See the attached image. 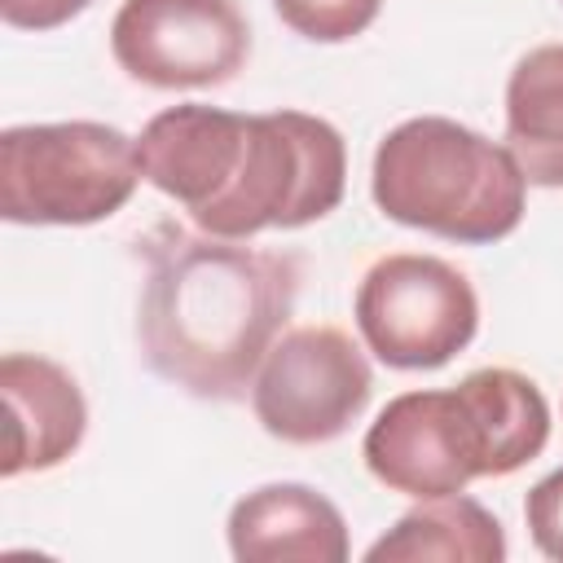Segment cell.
<instances>
[{
    "label": "cell",
    "instance_id": "cell-8",
    "mask_svg": "<svg viewBox=\"0 0 563 563\" xmlns=\"http://www.w3.org/2000/svg\"><path fill=\"white\" fill-rule=\"evenodd\" d=\"M119 70L150 88H216L251 57L238 0H123L110 22Z\"/></svg>",
    "mask_w": 563,
    "mask_h": 563
},
{
    "label": "cell",
    "instance_id": "cell-15",
    "mask_svg": "<svg viewBox=\"0 0 563 563\" xmlns=\"http://www.w3.org/2000/svg\"><path fill=\"white\" fill-rule=\"evenodd\" d=\"M92 0H0V18L18 31H53L79 18Z\"/></svg>",
    "mask_w": 563,
    "mask_h": 563
},
{
    "label": "cell",
    "instance_id": "cell-13",
    "mask_svg": "<svg viewBox=\"0 0 563 563\" xmlns=\"http://www.w3.org/2000/svg\"><path fill=\"white\" fill-rule=\"evenodd\" d=\"M273 9L295 35L312 44H343L378 18L383 0H273Z\"/></svg>",
    "mask_w": 563,
    "mask_h": 563
},
{
    "label": "cell",
    "instance_id": "cell-6",
    "mask_svg": "<svg viewBox=\"0 0 563 563\" xmlns=\"http://www.w3.org/2000/svg\"><path fill=\"white\" fill-rule=\"evenodd\" d=\"M356 330L391 369H440L479 330V299L440 255H383L356 286Z\"/></svg>",
    "mask_w": 563,
    "mask_h": 563
},
{
    "label": "cell",
    "instance_id": "cell-1",
    "mask_svg": "<svg viewBox=\"0 0 563 563\" xmlns=\"http://www.w3.org/2000/svg\"><path fill=\"white\" fill-rule=\"evenodd\" d=\"M136 158L141 176L176 198L202 233L233 242L264 229H303L330 216L347 185L339 128L303 110L172 106L141 128Z\"/></svg>",
    "mask_w": 563,
    "mask_h": 563
},
{
    "label": "cell",
    "instance_id": "cell-4",
    "mask_svg": "<svg viewBox=\"0 0 563 563\" xmlns=\"http://www.w3.org/2000/svg\"><path fill=\"white\" fill-rule=\"evenodd\" d=\"M369 194L378 211L405 229L484 246L519 229L528 176L506 145L475 128L444 114H418L378 141Z\"/></svg>",
    "mask_w": 563,
    "mask_h": 563
},
{
    "label": "cell",
    "instance_id": "cell-9",
    "mask_svg": "<svg viewBox=\"0 0 563 563\" xmlns=\"http://www.w3.org/2000/svg\"><path fill=\"white\" fill-rule=\"evenodd\" d=\"M0 396L9 418V449L0 462L4 479L22 471H48L84 444L88 405L70 369H62L57 361L9 352L0 361Z\"/></svg>",
    "mask_w": 563,
    "mask_h": 563
},
{
    "label": "cell",
    "instance_id": "cell-3",
    "mask_svg": "<svg viewBox=\"0 0 563 563\" xmlns=\"http://www.w3.org/2000/svg\"><path fill=\"white\" fill-rule=\"evenodd\" d=\"M550 440L541 387L506 365L471 369L457 387L405 391L365 431V466L405 497H449L479 475H510Z\"/></svg>",
    "mask_w": 563,
    "mask_h": 563
},
{
    "label": "cell",
    "instance_id": "cell-14",
    "mask_svg": "<svg viewBox=\"0 0 563 563\" xmlns=\"http://www.w3.org/2000/svg\"><path fill=\"white\" fill-rule=\"evenodd\" d=\"M523 523H528V537L532 545L563 563V466L550 471L545 479H537L523 497Z\"/></svg>",
    "mask_w": 563,
    "mask_h": 563
},
{
    "label": "cell",
    "instance_id": "cell-12",
    "mask_svg": "<svg viewBox=\"0 0 563 563\" xmlns=\"http://www.w3.org/2000/svg\"><path fill=\"white\" fill-rule=\"evenodd\" d=\"M506 150L528 185L563 189V44L523 53L506 79Z\"/></svg>",
    "mask_w": 563,
    "mask_h": 563
},
{
    "label": "cell",
    "instance_id": "cell-7",
    "mask_svg": "<svg viewBox=\"0 0 563 563\" xmlns=\"http://www.w3.org/2000/svg\"><path fill=\"white\" fill-rule=\"evenodd\" d=\"M374 374L365 352L339 325L286 330L251 383L260 427L282 444L339 440L369 405Z\"/></svg>",
    "mask_w": 563,
    "mask_h": 563
},
{
    "label": "cell",
    "instance_id": "cell-10",
    "mask_svg": "<svg viewBox=\"0 0 563 563\" xmlns=\"http://www.w3.org/2000/svg\"><path fill=\"white\" fill-rule=\"evenodd\" d=\"M229 550L238 563H343L347 523L330 497L308 484H264L233 501Z\"/></svg>",
    "mask_w": 563,
    "mask_h": 563
},
{
    "label": "cell",
    "instance_id": "cell-11",
    "mask_svg": "<svg viewBox=\"0 0 563 563\" xmlns=\"http://www.w3.org/2000/svg\"><path fill=\"white\" fill-rule=\"evenodd\" d=\"M369 563H501L506 532L488 506L466 493L427 497L422 506L405 510L369 550Z\"/></svg>",
    "mask_w": 563,
    "mask_h": 563
},
{
    "label": "cell",
    "instance_id": "cell-5",
    "mask_svg": "<svg viewBox=\"0 0 563 563\" xmlns=\"http://www.w3.org/2000/svg\"><path fill=\"white\" fill-rule=\"evenodd\" d=\"M136 141L110 123H22L0 132V216L9 224H97L136 194Z\"/></svg>",
    "mask_w": 563,
    "mask_h": 563
},
{
    "label": "cell",
    "instance_id": "cell-2",
    "mask_svg": "<svg viewBox=\"0 0 563 563\" xmlns=\"http://www.w3.org/2000/svg\"><path fill=\"white\" fill-rule=\"evenodd\" d=\"M299 295L295 255L163 229L136 303L145 365L198 400H242Z\"/></svg>",
    "mask_w": 563,
    "mask_h": 563
}]
</instances>
